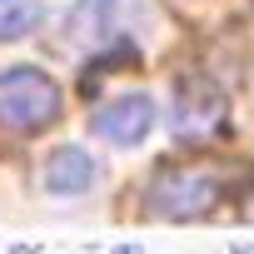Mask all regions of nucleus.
Instances as JSON below:
<instances>
[{
  "instance_id": "nucleus-1",
  "label": "nucleus",
  "mask_w": 254,
  "mask_h": 254,
  "mask_svg": "<svg viewBox=\"0 0 254 254\" xmlns=\"http://www.w3.org/2000/svg\"><path fill=\"white\" fill-rule=\"evenodd\" d=\"M224 199V185L214 170L199 165H165L150 185H145V214L155 219H204L214 204Z\"/></svg>"
},
{
  "instance_id": "nucleus-2",
  "label": "nucleus",
  "mask_w": 254,
  "mask_h": 254,
  "mask_svg": "<svg viewBox=\"0 0 254 254\" xmlns=\"http://www.w3.org/2000/svg\"><path fill=\"white\" fill-rule=\"evenodd\" d=\"M60 85L35 70V65H10V70H0V125L5 130H20V135H35L45 130V125L60 120Z\"/></svg>"
},
{
  "instance_id": "nucleus-3",
  "label": "nucleus",
  "mask_w": 254,
  "mask_h": 254,
  "mask_svg": "<svg viewBox=\"0 0 254 254\" xmlns=\"http://www.w3.org/2000/svg\"><path fill=\"white\" fill-rule=\"evenodd\" d=\"M170 130L180 145H209L229 135V95L209 75H185L175 110H170Z\"/></svg>"
},
{
  "instance_id": "nucleus-4",
  "label": "nucleus",
  "mask_w": 254,
  "mask_h": 254,
  "mask_svg": "<svg viewBox=\"0 0 254 254\" xmlns=\"http://www.w3.org/2000/svg\"><path fill=\"white\" fill-rule=\"evenodd\" d=\"M90 130H95L105 145H115V150H130V145H140V140L155 130V100H150L145 90L110 95L105 105L90 110Z\"/></svg>"
},
{
  "instance_id": "nucleus-5",
  "label": "nucleus",
  "mask_w": 254,
  "mask_h": 254,
  "mask_svg": "<svg viewBox=\"0 0 254 254\" xmlns=\"http://www.w3.org/2000/svg\"><path fill=\"white\" fill-rule=\"evenodd\" d=\"M40 175H45V190H50V194L80 199V194H90V185H95V160H90L80 145H55V150L45 155Z\"/></svg>"
},
{
  "instance_id": "nucleus-6",
  "label": "nucleus",
  "mask_w": 254,
  "mask_h": 254,
  "mask_svg": "<svg viewBox=\"0 0 254 254\" xmlns=\"http://www.w3.org/2000/svg\"><path fill=\"white\" fill-rule=\"evenodd\" d=\"M110 20H115V0H75L70 5V35L75 40L110 35Z\"/></svg>"
},
{
  "instance_id": "nucleus-7",
  "label": "nucleus",
  "mask_w": 254,
  "mask_h": 254,
  "mask_svg": "<svg viewBox=\"0 0 254 254\" xmlns=\"http://www.w3.org/2000/svg\"><path fill=\"white\" fill-rule=\"evenodd\" d=\"M40 20H45L40 0H0V45H5V40H25V35H35Z\"/></svg>"
},
{
  "instance_id": "nucleus-8",
  "label": "nucleus",
  "mask_w": 254,
  "mask_h": 254,
  "mask_svg": "<svg viewBox=\"0 0 254 254\" xmlns=\"http://www.w3.org/2000/svg\"><path fill=\"white\" fill-rule=\"evenodd\" d=\"M115 254H145V249H140V244H120Z\"/></svg>"
},
{
  "instance_id": "nucleus-9",
  "label": "nucleus",
  "mask_w": 254,
  "mask_h": 254,
  "mask_svg": "<svg viewBox=\"0 0 254 254\" xmlns=\"http://www.w3.org/2000/svg\"><path fill=\"white\" fill-rule=\"evenodd\" d=\"M10 254H40V249H35V244H15Z\"/></svg>"
}]
</instances>
